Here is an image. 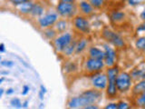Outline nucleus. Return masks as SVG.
<instances>
[{
	"label": "nucleus",
	"mask_w": 145,
	"mask_h": 109,
	"mask_svg": "<svg viewBox=\"0 0 145 109\" xmlns=\"http://www.w3.org/2000/svg\"><path fill=\"white\" fill-rule=\"evenodd\" d=\"M56 31L51 29V28H48L47 30L44 31V35L46 36L48 39H53L54 36H56Z\"/></svg>",
	"instance_id": "obj_25"
},
{
	"label": "nucleus",
	"mask_w": 145,
	"mask_h": 109,
	"mask_svg": "<svg viewBox=\"0 0 145 109\" xmlns=\"http://www.w3.org/2000/svg\"><path fill=\"white\" fill-rule=\"evenodd\" d=\"M0 64H1L2 66H5V67H12L14 65H15L14 62H12V61H7V60L2 61Z\"/></svg>",
	"instance_id": "obj_30"
},
{
	"label": "nucleus",
	"mask_w": 145,
	"mask_h": 109,
	"mask_svg": "<svg viewBox=\"0 0 145 109\" xmlns=\"http://www.w3.org/2000/svg\"><path fill=\"white\" fill-rule=\"evenodd\" d=\"M44 93H42V92H41V91H40V92H39V97H40V99L41 100H43L44 99Z\"/></svg>",
	"instance_id": "obj_41"
},
{
	"label": "nucleus",
	"mask_w": 145,
	"mask_h": 109,
	"mask_svg": "<svg viewBox=\"0 0 145 109\" xmlns=\"http://www.w3.org/2000/svg\"><path fill=\"white\" fill-rule=\"evenodd\" d=\"M144 92H145V81L142 80L140 82H139L138 84H136L134 85V87L133 89V93L136 95H138Z\"/></svg>",
	"instance_id": "obj_17"
},
{
	"label": "nucleus",
	"mask_w": 145,
	"mask_h": 109,
	"mask_svg": "<svg viewBox=\"0 0 145 109\" xmlns=\"http://www.w3.org/2000/svg\"><path fill=\"white\" fill-rule=\"evenodd\" d=\"M145 30V26L142 24V25H140V27H138V28H137V31L139 32V31H144Z\"/></svg>",
	"instance_id": "obj_36"
},
{
	"label": "nucleus",
	"mask_w": 145,
	"mask_h": 109,
	"mask_svg": "<svg viewBox=\"0 0 145 109\" xmlns=\"http://www.w3.org/2000/svg\"><path fill=\"white\" fill-rule=\"evenodd\" d=\"M79 7L81 9V12L84 13V15H90V14H92L93 11V7H92V5H91L87 1H82V2H80Z\"/></svg>",
	"instance_id": "obj_13"
},
{
	"label": "nucleus",
	"mask_w": 145,
	"mask_h": 109,
	"mask_svg": "<svg viewBox=\"0 0 145 109\" xmlns=\"http://www.w3.org/2000/svg\"><path fill=\"white\" fill-rule=\"evenodd\" d=\"M10 104L13 107H16V108L22 107V103L20 101V99H18V98H13L10 101Z\"/></svg>",
	"instance_id": "obj_26"
},
{
	"label": "nucleus",
	"mask_w": 145,
	"mask_h": 109,
	"mask_svg": "<svg viewBox=\"0 0 145 109\" xmlns=\"http://www.w3.org/2000/svg\"><path fill=\"white\" fill-rule=\"evenodd\" d=\"M75 45L76 44L74 42V43H70L69 45H67V47L63 49V53L65 54V56H71V54H72V53L74 52V50H75Z\"/></svg>",
	"instance_id": "obj_20"
},
{
	"label": "nucleus",
	"mask_w": 145,
	"mask_h": 109,
	"mask_svg": "<svg viewBox=\"0 0 145 109\" xmlns=\"http://www.w3.org/2000/svg\"><path fill=\"white\" fill-rule=\"evenodd\" d=\"M72 41V35L70 33H65L61 35L60 36L54 40V47H56V51L63 52L68 45H69Z\"/></svg>",
	"instance_id": "obj_6"
},
{
	"label": "nucleus",
	"mask_w": 145,
	"mask_h": 109,
	"mask_svg": "<svg viewBox=\"0 0 145 109\" xmlns=\"http://www.w3.org/2000/svg\"><path fill=\"white\" fill-rule=\"evenodd\" d=\"M5 51H6V47H5V45L3 43L0 44V53H4Z\"/></svg>",
	"instance_id": "obj_35"
},
{
	"label": "nucleus",
	"mask_w": 145,
	"mask_h": 109,
	"mask_svg": "<svg viewBox=\"0 0 145 109\" xmlns=\"http://www.w3.org/2000/svg\"><path fill=\"white\" fill-rule=\"evenodd\" d=\"M104 1H105V0H90L89 3L92 5V7L94 8H101L103 6Z\"/></svg>",
	"instance_id": "obj_24"
},
{
	"label": "nucleus",
	"mask_w": 145,
	"mask_h": 109,
	"mask_svg": "<svg viewBox=\"0 0 145 109\" xmlns=\"http://www.w3.org/2000/svg\"><path fill=\"white\" fill-rule=\"evenodd\" d=\"M33 4L31 2V0H28L25 3H23L21 5H19V11L22 14H29L31 12L32 7H33Z\"/></svg>",
	"instance_id": "obj_15"
},
{
	"label": "nucleus",
	"mask_w": 145,
	"mask_h": 109,
	"mask_svg": "<svg viewBox=\"0 0 145 109\" xmlns=\"http://www.w3.org/2000/svg\"><path fill=\"white\" fill-rule=\"evenodd\" d=\"M119 74V69L117 66H111L107 70V95L110 97H114L117 95V87H116V76Z\"/></svg>",
	"instance_id": "obj_2"
},
{
	"label": "nucleus",
	"mask_w": 145,
	"mask_h": 109,
	"mask_svg": "<svg viewBox=\"0 0 145 109\" xmlns=\"http://www.w3.org/2000/svg\"><path fill=\"white\" fill-rule=\"evenodd\" d=\"M124 17H125V14L121 11H114L111 14V20L114 23L122 21L124 19Z\"/></svg>",
	"instance_id": "obj_16"
},
{
	"label": "nucleus",
	"mask_w": 145,
	"mask_h": 109,
	"mask_svg": "<svg viewBox=\"0 0 145 109\" xmlns=\"http://www.w3.org/2000/svg\"><path fill=\"white\" fill-rule=\"evenodd\" d=\"M3 94H4V89L3 88H0V97H2Z\"/></svg>",
	"instance_id": "obj_42"
},
{
	"label": "nucleus",
	"mask_w": 145,
	"mask_h": 109,
	"mask_svg": "<svg viewBox=\"0 0 145 109\" xmlns=\"http://www.w3.org/2000/svg\"><path fill=\"white\" fill-rule=\"evenodd\" d=\"M74 24L75 28L78 31L82 32V33H85V34L89 33V31H90V24H89V22L86 20L84 17L80 16H76L74 18Z\"/></svg>",
	"instance_id": "obj_10"
},
{
	"label": "nucleus",
	"mask_w": 145,
	"mask_h": 109,
	"mask_svg": "<svg viewBox=\"0 0 145 109\" xmlns=\"http://www.w3.org/2000/svg\"><path fill=\"white\" fill-rule=\"evenodd\" d=\"M135 45L139 50H144L145 48V38L144 37H140L136 40Z\"/></svg>",
	"instance_id": "obj_23"
},
{
	"label": "nucleus",
	"mask_w": 145,
	"mask_h": 109,
	"mask_svg": "<svg viewBox=\"0 0 145 109\" xmlns=\"http://www.w3.org/2000/svg\"><path fill=\"white\" fill-rule=\"evenodd\" d=\"M84 108H85V109H98V106H95L94 104H88V106H84Z\"/></svg>",
	"instance_id": "obj_34"
},
{
	"label": "nucleus",
	"mask_w": 145,
	"mask_h": 109,
	"mask_svg": "<svg viewBox=\"0 0 145 109\" xmlns=\"http://www.w3.org/2000/svg\"><path fill=\"white\" fill-rule=\"evenodd\" d=\"M26 1H28V0H10V2L13 5H15V6H19V5L25 3Z\"/></svg>",
	"instance_id": "obj_31"
},
{
	"label": "nucleus",
	"mask_w": 145,
	"mask_h": 109,
	"mask_svg": "<svg viewBox=\"0 0 145 109\" xmlns=\"http://www.w3.org/2000/svg\"><path fill=\"white\" fill-rule=\"evenodd\" d=\"M102 97V93L97 90H88L85 91L81 95L72 97L68 103L69 108H82L88 104L97 103Z\"/></svg>",
	"instance_id": "obj_1"
},
{
	"label": "nucleus",
	"mask_w": 145,
	"mask_h": 109,
	"mask_svg": "<svg viewBox=\"0 0 145 109\" xmlns=\"http://www.w3.org/2000/svg\"><path fill=\"white\" fill-rule=\"evenodd\" d=\"M140 17H142V20H144V11L142 13V15H140Z\"/></svg>",
	"instance_id": "obj_43"
},
{
	"label": "nucleus",
	"mask_w": 145,
	"mask_h": 109,
	"mask_svg": "<svg viewBox=\"0 0 145 109\" xmlns=\"http://www.w3.org/2000/svg\"><path fill=\"white\" fill-rule=\"evenodd\" d=\"M6 93H7V95H12L14 93V89L13 88H9V89H7L6 91Z\"/></svg>",
	"instance_id": "obj_38"
},
{
	"label": "nucleus",
	"mask_w": 145,
	"mask_h": 109,
	"mask_svg": "<svg viewBox=\"0 0 145 109\" xmlns=\"http://www.w3.org/2000/svg\"><path fill=\"white\" fill-rule=\"evenodd\" d=\"M27 106H28V101H25L24 103L22 104V107H24V108H26Z\"/></svg>",
	"instance_id": "obj_39"
},
{
	"label": "nucleus",
	"mask_w": 145,
	"mask_h": 109,
	"mask_svg": "<svg viewBox=\"0 0 145 109\" xmlns=\"http://www.w3.org/2000/svg\"><path fill=\"white\" fill-rule=\"evenodd\" d=\"M58 20V15L56 13H49L43 17L39 18L38 23L41 27L43 28H48V27L54 26Z\"/></svg>",
	"instance_id": "obj_9"
},
{
	"label": "nucleus",
	"mask_w": 145,
	"mask_h": 109,
	"mask_svg": "<svg viewBox=\"0 0 145 109\" xmlns=\"http://www.w3.org/2000/svg\"><path fill=\"white\" fill-rule=\"evenodd\" d=\"M89 54L90 57L100 59V60H103L104 58V51H102L101 49H99L97 47H91L89 50Z\"/></svg>",
	"instance_id": "obj_12"
},
{
	"label": "nucleus",
	"mask_w": 145,
	"mask_h": 109,
	"mask_svg": "<svg viewBox=\"0 0 145 109\" xmlns=\"http://www.w3.org/2000/svg\"><path fill=\"white\" fill-rule=\"evenodd\" d=\"M40 91H41V92H42V93L45 94V93H46V88H45L44 86L42 85L40 86Z\"/></svg>",
	"instance_id": "obj_37"
},
{
	"label": "nucleus",
	"mask_w": 145,
	"mask_h": 109,
	"mask_svg": "<svg viewBox=\"0 0 145 109\" xmlns=\"http://www.w3.org/2000/svg\"><path fill=\"white\" fill-rule=\"evenodd\" d=\"M106 109H117V104H113V103H111L107 104L105 106Z\"/></svg>",
	"instance_id": "obj_32"
},
{
	"label": "nucleus",
	"mask_w": 145,
	"mask_h": 109,
	"mask_svg": "<svg viewBox=\"0 0 145 109\" xmlns=\"http://www.w3.org/2000/svg\"><path fill=\"white\" fill-rule=\"evenodd\" d=\"M136 103H137V106L143 108L145 106V93L138 95V97L136 99Z\"/></svg>",
	"instance_id": "obj_22"
},
{
	"label": "nucleus",
	"mask_w": 145,
	"mask_h": 109,
	"mask_svg": "<svg viewBox=\"0 0 145 109\" xmlns=\"http://www.w3.org/2000/svg\"><path fill=\"white\" fill-rule=\"evenodd\" d=\"M30 13L34 16H40L44 14V7L40 4H33Z\"/></svg>",
	"instance_id": "obj_14"
},
{
	"label": "nucleus",
	"mask_w": 145,
	"mask_h": 109,
	"mask_svg": "<svg viewBox=\"0 0 145 109\" xmlns=\"http://www.w3.org/2000/svg\"><path fill=\"white\" fill-rule=\"evenodd\" d=\"M145 0H128L129 5L131 6H138V5H140L144 3Z\"/></svg>",
	"instance_id": "obj_28"
},
{
	"label": "nucleus",
	"mask_w": 145,
	"mask_h": 109,
	"mask_svg": "<svg viewBox=\"0 0 145 109\" xmlns=\"http://www.w3.org/2000/svg\"><path fill=\"white\" fill-rule=\"evenodd\" d=\"M103 35L109 43H111L116 47L121 48L125 45V42L123 38H122L120 35H118L117 33H115V32H113L112 30L104 29L103 32Z\"/></svg>",
	"instance_id": "obj_4"
},
{
	"label": "nucleus",
	"mask_w": 145,
	"mask_h": 109,
	"mask_svg": "<svg viewBox=\"0 0 145 109\" xmlns=\"http://www.w3.org/2000/svg\"><path fill=\"white\" fill-rule=\"evenodd\" d=\"M61 2H65V3H74V0H61Z\"/></svg>",
	"instance_id": "obj_40"
},
{
	"label": "nucleus",
	"mask_w": 145,
	"mask_h": 109,
	"mask_svg": "<svg viewBox=\"0 0 145 109\" xmlns=\"http://www.w3.org/2000/svg\"><path fill=\"white\" fill-rule=\"evenodd\" d=\"M131 77L128 73H121L116 76V87L117 90L121 93L127 92L131 88Z\"/></svg>",
	"instance_id": "obj_3"
},
{
	"label": "nucleus",
	"mask_w": 145,
	"mask_h": 109,
	"mask_svg": "<svg viewBox=\"0 0 145 109\" xmlns=\"http://www.w3.org/2000/svg\"><path fill=\"white\" fill-rule=\"evenodd\" d=\"M0 59H1V57H0Z\"/></svg>",
	"instance_id": "obj_45"
},
{
	"label": "nucleus",
	"mask_w": 145,
	"mask_h": 109,
	"mask_svg": "<svg viewBox=\"0 0 145 109\" xmlns=\"http://www.w3.org/2000/svg\"><path fill=\"white\" fill-rule=\"evenodd\" d=\"M29 90H30V88H29V86H28V85H24V87H23L22 95H25L27 93L29 92Z\"/></svg>",
	"instance_id": "obj_33"
},
{
	"label": "nucleus",
	"mask_w": 145,
	"mask_h": 109,
	"mask_svg": "<svg viewBox=\"0 0 145 109\" xmlns=\"http://www.w3.org/2000/svg\"><path fill=\"white\" fill-rule=\"evenodd\" d=\"M131 76V78H133V79H136V80H139V79H143L144 78V76H145V74H144V71L142 70V69H134V70H133V72H131V74L130 75Z\"/></svg>",
	"instance_id": "obj_19"
},
{
	"label": "nucleus",
	"mask_w": 145,
	"mask_h": 109,
	"mask_svg": "<svg viewBox=\"0 0 145 109\" xmlns=\"http://www.w3.org/2000/svg\"><path fill=\"white\" fill-rule=\"evenodd\" d=\"M75 69H76V66H75V64H74V63L68 64V65H66V66H65L66 72H72V71H74Z\"/></svg>",
	"instance_id": "obj_27"
},
{
	"label": "nucleus",
	"mask_w": 145,
	"mask_h": 109,
	"mask_svg": "<svg viewBox=\"0 0 145 109\" xmlns=\"http://www.w3.org/2000/svg\"><path fill=\"white\" fill-rule=\"evenodd\" d=\"M87 40L86 39H81L78 43H77V45H75V53L76 54H79V53H82L84 51V50L87 47Z\"/></svg>",
	"instance_id": "obj_18"
},
{
	"label": "nucleus",
	"mask_w": 145,
	"mask_h": 109,
	"mask_svg": "<svg viewBox=\"0 0 145 109\" xmlns=\"http://www.w3.org/2000/svg\"><path fill=\"white\" fill-rule=\"evenodd\" d=\"M57 13L63 17H72L75 15L77 7L74 3L60 2L56 7Z\"/></svg>",
	"instance_id": "obj_5"
},
{
	"label": "nucleus",
	"mask_w": 145,
	"mask_h": 109,
	"mask_svg": "<svg viewBox=\"0 0 145 109\" xmlns=\"http://www.w3.org/2000/svg\"><path fill=\"white\" fill-rule=\"evenodd\" d=\"M92 84L95 88L99 90H103L107 85V76L104 74L95 75L92 78Z\"/></svg>",
	"instance_id": "obj_11"
},
{
	"label": "nucleus",
	"mask_w": 145,
	"mask_h": 109,
	"mask_svg": "<svg viewBox=\"0 0 145 109\" xmlns=\"http://www.w3.org/2000/svg\"><path fill=\"white\" fill-rule=\"evenodd\" d=\"M116 52L114 49H112L107 45H104V58L103 62L105 63V65L108 66L109 67L113 66L115 65L116 61Z\"/></svg>",
	"instance_id": "obj_8"
},
{
	"label": "nucleus",
	"mask_w": 145,
	"mask_h": 109,
	"mask_svg": "<svg viewBox=\"0 0 145 109\" xmlns=\"http://www.w3.org/2000/svg\"><path fill=\"white\" fill-rule=\"evenodd\" d=\"M56 29L59 32H63L67 28V22L65 20H59L56 21Z\"/></svg>",
	"instance_id": "obj_21"
},
{
	"label": "nucleus",
	"mask_w": 145,
	"mask_h": 109,
	"mask_svg": "<svg viewBox=\"0 0 145 109\" xmlns=\"http://www.w3.org/2000/svg\"><path fill=\"white\" fill-rule=\"evenodd\" d=\"M129 104H127L126 102H120L117 104V108L118 109H127L129 108Z\"/></svg>",
	"instance_id": "obj_29"
},
{
	"label": "nucleus",
	"mask_w": 145,
	"mask_h": 109,
	"mask_svg": "<svg viewBox=\"0 0 145 109\" xmlns=\"http://www.w3.org/2000/svg\"><path fill=\"white\" fill-rule=\"evenodd\" d=\"M103 66H104V62L103 60H100V59L90 57L85 62V68L90 73L96 74V73L100 72L103 69Z\"/></svg>",
	"instance_id": "obj_7"
},
{
	"label": "nucleus",
	"mask_w": 145,
	"mask_h": 109,
	"mask_svg": "<svg viewBox=\"0 0 145 109\" xmlns=\"http://www.w3.org/2000/svg\"><path fill=\"white\" fill-rule=\"evenodd\" d=\"M3 81H4V78H3V77H2V78H0V84H1Z\"/></svg>",
	"instance_id": "obj_44"
}]
</instances>
